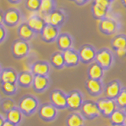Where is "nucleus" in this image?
<instances>
[{
    "mask_svg": "<svg viewBox=\"0 0 126 126\" xmlns=\"http://www.w3.org/2000/svg\"><path fill=\"white\" fill-rule=\"evenodd\" d=\"M7 119L13 124H17L21 119V113L17 110H11L7 113Z\"/></svg>",
    "mask_w": 126,
    "mask_h": 126,
    "instance_id": "obj_31",
    "label": "nucleus"
},
{
    "mask_svg": "<svg viewBox=\"0 0 126 126\" xmlns=\"http://www.w3.org/2000/svg\"><path fill=\"white\" fill-rule=\"evenodd\" d=\"M2 80L3 83H15L17 80V75L11 70H6L2 73Z\"/></svg>",
    "mask_w": 126,
    "mask_h": 126,
    "instance_id": "obj_30",
    "label": "nucleus"
},
{
    "mask_svg": "<svg viewBox=\"0 0 126 126\" xmlns=\"http://www.w3.org/2000/svg\"><path fill=\"white\" fill-rule=\"evenodd\" d=\"M122 29V25L117 18L113 17H106L99 21L98 23V30L103 35H117L120 32Z\"/></svg>",
    "mask_w": 126,
    "mask_h": 126,
    "instance_id": "obj_1",
    "label": "nucleus"
},
{
    "mask_svg": "<svg viewBox=\"0 0 126 126\" xmlns=\"http://www.w3.org/2000/svg\"><path fill=\"white\" fill-rule=\"evenodd\" d=\"M123 110H124V113H125V116H126V106L123 109Z\"/></svg>",
    "mask_w": 126,
    "mask_h": 126,
    "instance_id": "obj_44",
    "label": "nucleus"
},
{
    "mask_svg": "<svg viewBox=\"0 0 126 126\" xmlns=\"http://www.w3.org/2000/svg\"><path fill=\"white\" fill-rule=\"evenodd\" d=\"M41 0H27L26 6L32 12L39 11Z\"/></svg>",
    "mask_w": 126,
    "mask_h": 126,
    "instance_id": "obj_33",
    "label": "nucleus"
},
{
    "mask_svg": "<svg viewBox=\"0 0 126 126\" xmlns=\"http://www.w3.org/2000/svg\"><path fill=\"white\" fill-rule=\"evenodd\" d=\"M68 12L63 8L55 9L50 14L46 15L43 17L47 25H51L58 28H62L68 20Z\"/></svg>",
    "mask_w": 126,
    "mask_h": 126,
    "instance_id": "obj_3",
    "label": "nucleus"
},
{
    "mask_svg": "<svg viewBox=\"0 0 126 126\" xmlns=\"http://www.w3.org/2000/svg\"><path fill=\"white\" fill-rule=\"evenodd\" d=\"M3 120H2V118L0 117V126H2V125H3Z\"/></svg>",
    "mask_w": 126,
    "mask_h": 126,
    "instance_id": "obj_43",
    "label": "nucleus"
},
{
    "mask_svg": "<svg viewBox=\"0 0 126 126\" xmlns=\"http://www.w3.org/2000/svg\"><path fill=\"white\" fill-rule=\"evenodd\" d=\"M56 41L58 48L62 52H64V51L73 47L74 39L73 35L67 32L59 34Z\"/></svg>",
    "mask_w": 126,
    "mask_h": 126,
    "instance_id": "obj_15",
    "label": "nucleus"
},
{
    "mask_svg": "<svg viewBox=\"0 0 126 126\" xmlns=\"http://www.w3.org/2000/svg\"><path fill=\"white\" fill-rule=\"evenodd\" d=\"M80 113L85 120L88 121L94 120L101 116L97 102L92 99H86L84 101L80 110Z\"/></svg>",
    "mask_w": 126,
    "mask_h": 126,
    "instance_id": "obj_4",
    "label": "nucleus"
},
{
    "mask_svg": "<svg viewBox=\"0 0 126 126\" xmlns=\"http://www.w3.org/2000/svg\"><path fill=\"white\" fill-rule=\"evenodd\" d=\"M97 50L93 45L85 43L80 46L78 50L80 63L84 65H89L95 60Z\"/></svg>",
    "mask_w": 126,
    "mask_h": 126,
    "instance_id": "obj_7",
    "label": "nucleus"
},
{
    "mask_svg": "<svg viewBox=\"0 0 126 126\" xmlns=\"http://www.w3.org/2000/svg\"><path fill=\"white\" fill-rule=\"evenodd\" d=\"M34 77L30 72H23L20 74L18 80L19 83L23 86L29 87L33 83Z\"/></svg>",
    "mask_w": 126,
    "mask_h": 126,
    "instance_id": "obj_27",
    "label": "nucleus"
},
{
    "mask_svg": "<svg viewBox=\"0 0 126 126\" xmlns=\"http://www.w3.org/2000/svg\"><path fill=\"white\" fill-rule=\"evenodd\" d=\"M50 66L49 63L46 62H37L32 67V71L33 74L39 76H47L50 73Z\"/></svg>",
    "mask_w": 126,
    "mask_h": 126,
    "instance_id": "obj_21",
    "label": "nucleus"
},
{
    "mask_svg": "<svg viewBox=\"0 0 126 126\" xmlns=\"http://www.w3.org/2000/svg\"><path fill=\"white\" fill-rule=\"evenodd\" d=\"M14 107V103L10 100H6L2 103V108L5 111H10Z\"/></svg>",
    "mask_w": 126,
    "mask_h": 126,
    "instance_id": "obj_36",
    "label": "nucleus"
},
{
    "mask_svg": "<svg viewBox=\"0 0 126 126\" xmlns=\"http://www.w3.org/2000/svg\"><path fill=\"white\" fill-rule=\"evenodd\" d=\"M110 2H113L114 1V0H110Z\"/></svg>",
    "mask_w": 126,
    "mask_h": 126,
    "instance_id": "obj_47",
    "label": "nucleus"
},
{
    "mask_svg": "<svg viewBox=\"0 0 126 126\" xmlns=\"http://www.w3.org/2000/svg\"><path fill=\"white\" fill-rule=\"evenodd\" d=\"M92 2L107 10H111V6L113 2H110V0H93Z\"/></svg>",
    "mask_w": 126,
    "mask_h": 126,
    "instance_id": "obj_34",
    "label": "nucleus"
},
{
    "mask_svg": "<svg viewBox=\"0 0 126 126\" xmlns=\"http://www.w3.org/2000/svg\"><path fill=\"white\" fill-rule=\"evenodd\" d=\"M69 1H72V2H74V0H69Z\"/></svg>",
    "mask_w": 126,
    "mask_h": 126,
    "instance_id": "obj_48",
    "label": "nucleus"
},
{
    "mask_svg": "<svg viewBox=\"0 0 126 126\" xmlns=\"http://www.w3.org/2000/svg\"><path fill=\"white\" fill-rule=\"evenodd\" d=\"M105 84L102 80H94L88 78L85 81V88L92 97H99L104 92Z\"/></svg>",
    "mask_w": 126,
    "mask_h": 126,
    "instance_id": "obj_8",
    "label": "nucleus"
},
{
    "mask_svg": "<svg viewBox=\"0 0 126 126\" xmlns=\"http://www.w3.org/2000/svg\"><path fill=\"white\" fill-rule=\"evenodd\" d=\"M94 62H96L105 71H108L115 63V54L107 47H102L97 50Z\"/></svg>",
    "mask_w": 126,
    "mask_h": 126,
    "instance_id": "obj_2",
    "label": "nucleus"
},
{
    "mask_svg": "<svg viewBox=\"0 0 126 126\" xmlns=\"http://www.w3.org/2000/svg\"><path fill=\"white\" fill-rule=\"evenodd\" d=\"M56 0H41L40 7L39 10V15L43 17L46 15L50 14L56 8Z\"/></svg>",
    "mask_w": 126,
    "mask_h": 126,
    "instance_id": "obj_19",
    "label": "nucleus"
},
{
    "mask_svg": "<svg viewBox=\"0 0 126 126\" xmlns=\"http://www.w3.org/2000/svg\"><path fill=\"white\" fill-rule=\"evenodd\" d=\"M4 35H5V32H4L2 28L0 27V40H2V39H3Z\"/></svg>",
    "mask_w": 126,
    "mask_h": 126,
    "instance_id": "obj_39",
    "label": "nucleus"
},
{
    "mask_svg": "<svg viewBox=\"0 0 126 126\" xmlns=\"http://www.w3.org/2000/svg\"><path fill=\"white\" fill-rule=\"evenodd\" d=\"M40 33L43 41L47 43H52L57 40L58 35L60 34V29L54 25L46 24Z\"/></svg>",
    "mask_w": 126,
    "mask_h": 126,
    "instance_id": "obj_12",
    "label": "nucleus"
},
{
    "mask_svg": "<svg viewBox=\"0 0 126 126\" xmlns=\"http://www.w3.org/2000/svg\"><path fill=\"white\" fill-rule=\"evenodd\" d=\"M122 88H123V86H122L120 80H113L105 84L103 94L105 97L115 100Z\"/></svg>",
    "mask_w": 126,
    "mask_h": 126,
    "instance_id": "obj_10",
    "label": "nucleus"
},
{
    "mask_svg": "<svg viewBox=\"0 0 126 126\" xmlns=\"http://www.w3.org/2000/svg\"><path fill=\"white\" fill-rule=\"evenodd\" d=\"M115 54L117 57L124 58L126 57V49H120L115 51Z\"/></svg>",
    "mask_w": 126,
    "mask_h": 126,
    "instance_id": "obj_37",
    "label": "nucleus"
},
{
    "mask_svg": "<svg viewBox=\"0 0 126 126\" xmlns=\"http://www.w3.org/2000/svg\"><path fill=\"white\" fill-rule=\"evenodd\" d=\"M91 0H74V3L79 6H82L86 5V4L88 3Z\"/></svg>",
    "mask_w": 126,
    "mask_h": 126,
    "instance_id": "obj_38",
    "label": "nucleus"
},
{
    "mask_svg": "<svg viewBox=\"0 0 126 126\" xmlns=\"http://www.w3.org/2000/svg\"><path fill=\"white\" fill-rule=\"evenodd\" d=\"M19 15L16 11L10 10L5 15V21L10 24H15L18 21Z\"/></svg>",
    "mask_w": 126,
    "mask_h": 126,
    "instance_id": "obj_32",
    "label": "nucleus"
},
{
    "mask_svg": "<svg viewBox=\"0 0 126 126\" xmlns=\"http://www.w3.org/2000/svg\"><path fill=\"white\" fill-rule=\"evenodd\" d=\"M66 126H85V119L78 111L71 112L66 117Z\"/></svg>",
    "mask_w": 126,
    "mask_h": 126,
    "instance_id": "obj_17",
    "label": "nucleus"
},
{
    "mask_svg": "<svg viewBox=\"0 0 126 126\" xmlns=\"http://www.w3.org/2000/svg\"><path fill=\"white\" fill-rule=\"evenodd\" d=\"M58 109L51 103H44L41 105L39 110V115L46 121H54L58 116Z\"/></svg>",
    "mask_w": 126,
    "mask_h": 126,
    "instance_id": "obj_11",
    "label": "nucleus"
},
{
    "mask_svg": "<svg viewBox=\"0 0 126 126\" xmlns=\"http://www.w3.org/2000/svg\"><path fill=\"white\" fill-rule=\"evenodd\" d=\"M33 88L39 92H42L46 90L50 85V80L47 76H39L35 75L33 79Z\"/></svg>",
    "mask_w": 126,
    "mask_h": 126,
    "instance_id": "obj_20",
    "label": "nucleus"
},
{
    "mask_svg": "<svg viewBox=\"0 0 126 126\" xmlns=\"http://www.w3.org/2000/svg\"><path fill=\"white\" fill-rule=\"evenodd\" d=\"M35 32L28 25V24H24L19 29V35L24 39H29L33 36Z\"/></svg>",
    "mask_w": 126,
    "mask_h": 126,
    "instance_id": "obj_28",
    "label": "nucleus"
},
{
    "mask_svg": "<svg viewBox=\"0 0 126 126\" xmlns=\"http://www.w3.org/2000/svg\"><path fill=\"white\" fill-rule=\"evenodd\" d=\"M11 1H14V2H18L19 0H11Z\"/></svg>",
    "mask_w": 126,
    "mask_h": 126,
    "instance_id": "obj_46",
    "label": "nucleus"
},
{
    "mask_svg": "<svg viewBox=\"0 0 126 126\" xmlns=\"http://www.w3.org/2000/svg\"><path fill=\"white\" fill-rule=\"evenodd\" d=\"M2 126H15V125H14V124L11 123L10 121H6L3 123Z\"/></svg>",
    "mask_w": 126,
    "mask_h": 126,
    "instance_id": "obj_40",
    "label": "nucleus"
},
{
    "mask_svg": "<svg viewBox=\"0 0 126 126\" xmlns=\"http://www.w3.org/2000/svg\"><path fill=\"white\" fill-rule=\"evenodd\" d=\"M84 95L79 90H72L67 93V109L69 111H80L84 102Z\"/></svg>",
    "mask_w": 126,
    "mask_h": 126,
    "instance_id": "obj_5",
    "label": "nucleus"
},
{
    "mask_svg": "<svg viewBox=\"0 0 126 126\" xmlns=\"http://www.w3.org/2000/svg\"><path fill=\"white\" fill-rule=\"evenodd\" d=\"M50 102L58 110L67 109V94L62 90L55 89L50 92Z\"/></svg>",
    "mask_w": 126,
    "mask_h": 126,
    "instance_id": "obj_9",
    "label": "nucleus"
},
{
    "mask_svg": "<svg viewBox=\"0 0 126 126\" xmlns=\"http://www.w3.org/2000/svg\"><path fill=\"white\" fill-rule=\"evenodd\" d=\"M38 100L33 96H25L20 102V109L26 114L34 113L38 107Z\"/></svg>",
    "mask_w": 126,
    "mask_h": 126,
    "instance_id": "obj_14",
    "label": "nucleus"
},
{
    "mask_svg": "<svg viewBox=\"0 0 126 126\" xmlns=\"http://www.w3.org/2000/svg\"><path fill=\"white\" fill-rule=\"evenodd\" d=\"M121 2L125 8H126V0H121Z\"/></svg>",
    "mask_w": 126,
    "mask_h": 126,
    "instance_id": "obj_41",
    "label": "nucleus"
},
{
    "mask_svg": "<svg viewBox=\"0 0 126 126\" xmlns=\"http://www.w3.org/2000/svg\"><path fill=\"white\" fill-rule=\"evenodd\" d=\"M2 88L5 92L8 93H12L15 91L16 87L14 84V83H3Z\"/></svg>",
    "mask_w": 126,
    "mask_h": 126,
    "instance_id": "obj_35",
    "label": "nucleus"
},
{
    "mask_svg": "<svg viewBox=\"0 0 126 126\" xmlns=\"http://www.w3.org/2000/svg\"><path fill=\"white\" fill-rule=\"evenodd\" d=\"M111 126H126V124H121V125H111Z\"/></svg>",
    "mask_w": 126,
    "mask_h": 126,
    "instance_id": "obj_42",
    "label": "nucleus"
},
{
    "mask_svg": "<svg viewBox=\"0 0 126 126\" xmlns=\"http://www.w3.org/2000/svg\"><path fill=\"white\" fill-rule=\"evenodd\" d=\"M63 56L65 60V66L67 68L76 67L80 63L78 50L74 49L73 47L64 51Z\"/></svg>",
    "mask_w": 126,
    "mask_h": 126,
    "instance_id": "obj_13",
    "label": "nucleus"
},
{
    "mask_svg": "<svg viewBox=\"0 0 126 126\" xmlns=\"http://www.w3.org/2000/svg\"><path fill=\"white\" fill-rule=\"evenodd\" d=\"M110 121L111 125H121L126 124V116L124 113V110L121 109H117L111 116L110 117Z\"/></svg>",
    "mask_w": 126,
    "mask_h": 126,
    "instance_id": "obj_25",
    "label": "nucleus"
},
{
    "mask_svg": "<svg viewBox=\"0 0 126 126\" xmlns=\"http://www.w3.org/2000/svg\"><path fill=\"white\" fill-rule=\"evenodd\" d=\"M14 53L17 57H23L29 53V45L25 41H17L13 47Z\"/></svg>",
    "mask_w": 126,
    "mask_h": 126,
    "instance_id": "obj_24",
    "label": "nucleus"
},
{
    "mask_svg": "<svg viewBox=\"0 0 126 126\" xmlns=\"http://www.w3.org/2000/svg\"><path fill=\"white\" fill-rule=\"evenodd\" d=\"M50 63L56 69H62L65 67L63 52L59 50L54 53L50 58Z\"/></svg>",
    "mask_w": 126,
    "mask_h": 126,
    "instance_id": "obj_26",
    "label": "nucleus"
},
{
    "mask_svg": "<svg viewBox=\"0 0 126 126\" xmlns=\"http://www.w3.org/2000/svg\"><path fill=\"white\" fill-rule=\"evenodd\" d=\"M105 74V70L98 64L96 62H93L89 64L87 69L88 78L94 80H102Z\"/></svg>",
    "mask_w": 126,
    "mask_h": 126,
    "instance_id": "obj_16",
    "label": "nucleus"
},
{
    "mask_svg": "<svg viewBox=\"0 0 126 126\" xmlns=\"http://www.w3.org/2000/svg\"><path fill=\"white\" fill-rule=\"evenodd\" d=\"M91 10H92V14L93 18L95 20H98V21H100V20L108 17L109 14H110V12H111V10H106L104 8L96 5V4L94 2H92V9Z\"/></svg>",
    "mask_w": 126,
    "mask_h": 126,
    "instance_id": "obj_23",
    "label": "nucleus"
},
{
    "mask_svg": "<svg viewBox=\"0 0 126 126\" xmlns=\"http://www.w3.org/2000/svg\"><path fill=\"white\" fill-rule=\"evenodd\" d=\"M98 107L99 109L101 116L105 118H110L111 114L117 109V106L114 99L106 97H101L96 101Z\"/></svg>",
    "mask_w": 126,
    "mask_h": 126,
    "instance_id": "obj_6",
    "label": "nucleus"
},
{
    "mask_svg": "<svg viewBox=\"0 0 126 126\" xmlns=\"http://www.w3.org/2000/svg\"><path fill=\"white\" fill-rule=\"evenodd\" d=\"M110 45L114 51L120 49H126V35L123 33L115 35L110 41Z\"/></svg>",
    "mask_w": 126,
    "mask_h": 126,
    "instance_id": "obj_22",
    "label": "nucleus"
},
{
    "mask_svg": "<svg viewBox=\"0 0 126 126\" xmlns=\"http://www.w3.org/2000/svg\"><path fill=\"white\" fill-rule=\"evenodd\" d=\"M2 15L0 14V23L2 22Z\"/></svg>",
    "mask_w": 126,
    "mask_h": 126,
    "instance_id": "obj_45",
    "label": "nucleus"
},
{
    "mask_svg": "<svg viewBox=\"0 0 126 126\" xmlns=\"http://www.w3.org/2000/svg\"><path fill=\"white\" fill-rule=\"evenodd\" d=\"M27 24L35 32H41L43 29L46 25V23L43 17L36 14H33L29 17Z\"/></svg>",
    "mask_w": 126,
    "mask_h": 126,
    "instance_id": "obj_18",
    "label": "nucleus"
},
{
    "mask_svg": "<svg viewBox=\"0 0 126 126\" xmlns=\"http://www.w3.org/2000/svg\"><path fill=\"white\" fill-rule=\"evenodd\" d=\"M115 102L118 109L123 110L126 106V87L121 88L119 94L115 98Z\"/></svg>",
    "mask_w": 126,
    "mask_h": 126,
    "instance_id": "obj_29",
    "label": "nucleus"
}]
</instances>
